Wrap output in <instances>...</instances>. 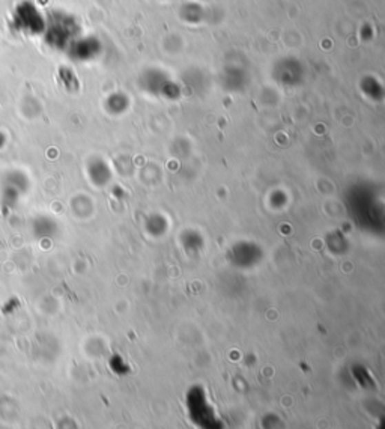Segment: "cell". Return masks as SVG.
<instances>
[{
  "mask_svg": "<svg viewBox=\"0 0 385 429\" xmlns=\"http://www.w3.org/2000/svg\"><path fill=\"white\" fill-rule=\"evenodd\" d=\"M141 81L143 90L154 97H161L170 101H175L181 97V86L161 70H146Z\"/></svg>",
  "mask_w": 385,
  "mask_h": 429,
  "instance_id": "1",
  "label": "cell"
},
{
  "mask_svg": "<svg viewBox=\"0 0 385 429\" xmlns=\"http://www.w3.org/2000/svg\"><path fill=\"white\" fill-rule=\"evenodd\" d=\"M30 187L29 178L23 172L14 170L6 173L0 183V203L5 210H14L28 193Z\"/></svg>",
  "mask_w": 385,
  "mask_h": 429,
  "instance_id": "2",
  "label": "cell"
},
{
  "mask_svg": "<svg viewBox=\"0 0 385 429\" xmlns=\"http://www.w3.org/2000/svg\"><path fill=\"white\" fill-rule=\"evenodd\" d=\"M80 26L72 15L57 14L50 29V43L57 48H70L79 37Z\"/></svg>",
  "mask_w": 385,
  "mask_h": 429,
  "instance_id": "3",
  "label": "cell"
},
{
  "mask_svg": "<svg viewBox=\"0 0 385 429\" xmlns=\"http://www.w3.org/2000/svg\"><path fill=\"white\" fill-rule=\"evenodd\" d=\"M274 77L284 86H297L304 77L302 63L295 57H283L274 67Z\"/></svg>",
  "mask_w": 385,
  "mask_h": 429,
  "instance_id": "4",
  "label": "cell"
},
{
  "mask_svg": "<svg viewBox=\"0 0 385 429\" xmlns=\"http://www.w3.org/2000/svg\"><path fill=\"white\" fill-rule=\"evenodd\" d=\"M103 43L96 37H83L77 38L70 47V53L74 61L77 62H91L103 53Z\"/></svg>",
  "mask_w": 385,
  "mask_h": 429,
  "instance_id": "5",
  "label": "cell"
},
{
  "mask_svg": "<svg viewBox=\"0 0 385 429\" xmlns=\"http://www.w3.org/2000/svg\"><path fill=\"white\" fill-rule=\"evenodd\" d=\"M227 258H231L235 266L238 267H251L256 266V262L264 258V253H262V249L258 244L242 241L236 243L232 249L229 250Z\"/></svg>",
  "mask_w": 385,
  "mask_h": 429,
  "instance_id": "6",
  "label": "cell"
},
{
  "mask_svg": "<svg viewBox=\"0 0 385 429\" xmlns=\"http://www.w3.org/2000/svg\"><path fill=\"white\" fill-rule=\"evenodd\" d=\"M87 175L95 186L103 187L107 183H110L112 170L107 161L103 159H95L87 164Z\"/></svg>",
  "mask_w": 385,
  "mask_h": 429,
  "instance_id": "7",
  "label": "cell"
},
{
  "mask_svg": "<svg viewBox=\"0 0 385 429\" xmlns=\"http://www.w3.org/2000/svg\"><path fill=\"white\" fill-rule=\"evenodd\" d=\"M179 17L188 24H200L207 19V11L199 2H185L179 10Z\"/></svg>",
  "mask_w": 385,
  "mask_h": 429,
  "instance_id": "8",
  "label": "cell"
},
{
  "mask_svg": "<svg viewBox=\"0 0 385 429\" xmlns=\"http://www.w3.org/2000/svg\"><path fill=\"white\" fill-rule=\"evenodd\" d=\"M360 89L364 94L366 98L372 101L379 103L384 98V85L381 80H378L373 76H366L362 81H360Z\"/></svg>",
  "mask_w": 385,
  "mask_h": 429,
  "instance_id": "9",
  "label": "cell"
},
{
  "mask_svg": "<svg viewBox=\"0 0 385 429\" xmlns=\"http://www.w3.org/2000/svg\"><path fill=\"white\" fill-rule=\"evenodd\" d=\"M57 225L56 221L47 216H41L34 220V225H32V232L39 240H45V238H53L56 235Z\"/></svg>",
  "mask_w": 385,
  "mask_h": 429,
  "instance_id": "10",
  "label": "cell"
},
{
  "mask_svg": "<svg viewBox=\"0 0 385 429\" xmlns=\"http://www.w3.org/2000/svg\"><path fill=\"white\" fill-rule=\"evenodd\" d=\"M105 109L110 114H122L129 109V98L124 92H113L105 100Z\"/></svg>",
  "mask_w": 385,
  "mask_h": 429,
  "instance_id": "11",
  "label": "cell"
},
{
  "mask_svg": "<svg viewBox=\"0 0 385 429\" xmlns=\"http://www.w3.org/2000/svg\"><path fill=\"white\" fill-rule=\"evenodd\" d=\"M181 243H183L184 249L187 250V253H190V255L200 253V250L205 246L202 235L199 232H196V230H185L181 237Z\"/></svg>",
  "mask_w": 385,
  "mask_h": 429,
  "instance_id": "12",
  "label": "cell"
},
{
  "mask_svg": "<svg viewBox=\"0 0 385 429\" xmlns=\"http://www.w3.org/2000/svg\"><path fill=\"white\" fill-rule=\"evenodd\" d=\"M169 223L163 214H152L146 220V230L154 237H163L167 232Z\"/></svg>",
  "mask_w": 385,
  "mask_h": 429,
  "instance_id": "13",
  "label": "cell"
},
{
  "mask_svg": "<svg viewBox=\"0 0 385 429\" xmlns=\"http://www.w3.org/2000/svg\"><path fill=\"white\" fill-rule=\"evenodd\" d=\"M244 71L240 68H229L225 74L226 88L231 90H240L244 86Z\"/></svg>",
  "mask_w": 385,
  "mask_h": 429,
  "instance_id": "14",
  "label": "cell"
},
{
  "mask_svg": "<svg viewBox=\"0 0 385 429\" xmlns=\"http://www.w3.org/2000/svg\"><path fill=\"white\" fill-rule=\"evenodd\" d=\"M360 37H362V39H364L366 43L371 41L375 37V26H372L371 23L363 24V26L360 28Z\"/></svg>",
  "mask_w": 385,
  "mask_h": 429,
  "instance_id": "15",
  "label": "cell"
}]
</instances>
